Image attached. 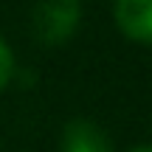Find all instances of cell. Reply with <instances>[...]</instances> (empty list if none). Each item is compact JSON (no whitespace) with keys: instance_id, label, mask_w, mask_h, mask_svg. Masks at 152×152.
<instances>
[{"instance_id":"obj_3","label":"cell","mask_w":152,"mask_h":152,"mask_svg":"<svg viewBox=\"0 0 152 152\" xmlns=\"http://www.w3.org/2000/svg\"><path fill=\"white\" fill-rule=\"evenodd\" d=\"M62 152H113L110 135L90 118H73L62 130Z\"/></svg>"},{"instance_id":"obj_2","label":"cell","mask_w":152,"mask_h":152,"mask_svg":"<svg viewBox=\"0 0 152 152\" xmlns=\"http://www.w3.org/2000/svg\"><path fill=\"white\" fill-rule=\"evenodd\" d=\"M113 20L132 42H152V0H115Z\"/></svg>"},{"instance_id":"obj_5","label":"cell","mask_w":152,"mask_h":152,"mask_svg":"<svg viewBox=\"0 0 152 152\" xmlns=\"http://www.w3.org/2000/svg\"><path fill=\"white\" fill-rule=\"evenodd\" d=\"M130 152H152V147H135V149H130Z\"/></svg>"},{"instance_id":"obj_1","label":"cell","mask_w":152,"mask_h":152,"mask_svg":"<svg viewBox=\"0 0 152 152\" xmlns=\"http://www.w3.org/2000/svg\"><path fill=\"white\" fill-rule=\"evenodd\" d=\"M82 23L79 0H39L31 14V34L42 45H62Z\"/></svg>"},{"instance_id":"obj_4","label":"cell","mask_w":152,"mask_h":152,"mask_svg":"<svg viewBox=\"0 0 152 152\" xmlns=\"http://www.w3.org/2000/svg\"><path fill=\"white\" fill-rule=\"evenodd\" d=\"M14 76V56H11V48L0 39V90L11 82Z\"/></svg>"}]
</instances>
